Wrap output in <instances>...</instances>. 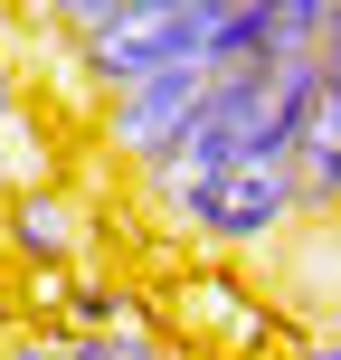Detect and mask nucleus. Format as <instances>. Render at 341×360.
<instances>
[{"instance_id":"nucleus-5","label":"nucleus","mask_w":341,"mask_h":360,"mask_svg":"<svg viewBox=\"0 0 341 360\" xmlns=\"http://www.w3.org/2000/svg\"><path fill=\"white\" fill-rule=\"evenodd\" d=\"M0 228H10V256L19 266H67L76 256V237H86V218H76V199L67 190H48V180H29V190L10 199V218H0Z\"/></svg>"},{"instance_id":"nucleus-6","label":"nucleus","mask_w":341,"mask_h":360,"mask_svg":"<svg viewBox=\"0 0 341 360\" xmlns=\"http://www.w3.org/2000/svg\"><path fill=\"white\" fill-rule=\"evenodd\" d=\"M57 360H171L162 332H57Z\"/></svg>"},{"instance_id":"nucleus-3","label":"nucleus","mask_w":341,"mask_h":360,"mask_svg":"<svg viewBox=\"0 0 341 360\" xmlns=\"http://www.w3.org/2000/svg\"><path fill=\"white\" fill-rule=\"evenodd\" d=\"M171 313H190V323H199V360H256V351L285 342V313H275L256 285H237L228 266L180 275V285H171Z\"/></svg>"},{"instance_id":"nucleus-8","label":"nucleus","mask_w":341,"mask_h":360,"mask_svg":"<svg viewBox=\"0 0 341 360\" xmlns=\"http://www.w3.org/2000/svg\"><path fill=\"white\" fill-rule=\"evenodd\" d=\"M19 114V76H10V48H0V124Z\"/></svg>"},{"instance_id":"nucleus-2","label":"nucleus","mask_w":341,"mask_h":360,"mask_svg":"<svg viewBox=\"0 0 341 360\" xmlns=\"http://www.w3.org/2000/svg\"><path fill=\"white\" fill-rule=\"evenodd\" d=\"M76 57H86V86L114 95V86H133V76L171 67V57H199V29L171 10V0H124L114 19L76 29Z\"/></svg>"},{"instance_id":"nucleus-11","label":"nucleus","mask_w":341,"mask_h":360,"mask_svg":"<svg viewBox=\"0 0 341 360\" xmlns=\"http://www.w3.org/2000/svg\"><path fill=\"white\" fill-rule=\"evenodd\" d=\"M0 351H10V332H0Z\"/></svg>"},{"instance_id":"nucleus-7","label":"nucleus","mask_w":341,"mask_h":360,"mask_svg":"<svg viewBox=\"0 0 341 360\" xmlns=\"http://www.w3.org/2000/svg\"><path fill=\"white\" fill-rule=\"evenodd\" d=\"M38 10H48L57 29L76 38V29H95V19H114V10H124V0H38Z\"/></svg>"},{"instance_id":"nucleus-10","label":"nucleus","mask_w":341,"mask_h":360,"mask_svg":"<svg viewBox=\"0 0 341 360\" xmlns=\"http://www.w3.org/2000/svg\"><path fill=\"white\" fill-rule=\"evenodd\" d=\"M171 360H199V351H171Z\"/></svg>"},{"instance_id":"nucleus-9","label":"nucleus","mask_w":341,"mask_h":360,"mask_svg":"<svg viewBox=\"0 0 341 360\" xmlns=\"http://www.w3.org/2000/svg\"><path fill=\"white\" fill-rule=\"evenodd\" d=\"M304 360H341V351H332V332H313V342H304Z\"/></svg>"},{"instance_id":"nucleus-1","label":"nucleus","mask_w":341,"mask_h":360,"mask_svg":"<svg viewBox=\"0 0 341 360\" xmlns=\"http://www.w3.org/2000/svg\"><path fill=\"white\" fill-rule=\"evenodd\" d=\"M171 228L209 237V247H285V237L313 228V218H304V199H294V162L247 152V162L190 180V190L171 199Z\"/></svg>"},{"instance_id":"nucleus-4","label":"nucleus","mask_w":341,"mask_h":360,"mask_svg":"<svg viewBox=\"0 0 341 360\" xmlns=\"http://www.w3.org/2000/svg\"><path fill=\"white\" fill-rule=\"evenodd\" d=\"M199 86H209V67H199V57H171V67H152V76H133V86H114V95H105V152L143 171L152 152L180 133V114L199 105Z\"/></svg>"}]
</instances>
